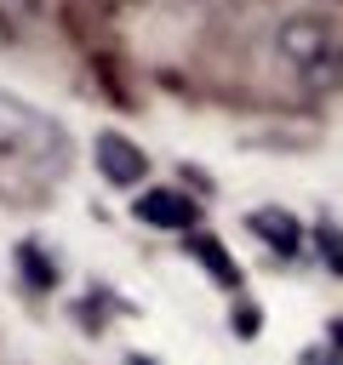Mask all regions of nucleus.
I'll return each mask as SVG.
<instances>
[{
  "label": "nucleus",
  "mask_w": 343,
  "mask_h": 365,
  "mask_svg": "<svg viewBox=\"0 0 343 365\" xmlns=\"http://www.w3.org/2000/svg\"><path fill=\"white\" fill-rule=\"evenodd\" d=\"M74 143L57 114L0 86V200L6 205H51L57 182L69 177Z\"/></svg>",
  "instance_id": "f257e3e1"
},
{
  "label": "nucleus",
  "mask_w": 343,
  "mask_h": 365,
  "mask_svg": "<svg viewBox=\"0 0 343 365\" xmlns=\"http://www.w3.org/2000/svg\"><path fill=\"white\" fill-rule=\"evenodd\" d=\"M274 63L297 91L326 97L343 86V29L320 11H292L274 23Z\"/></svg>",
  "instance_id": "f03ea898"
},
{
  "label": "nucleus",
  "mask_w": 343,
  "mask_h": 365,
  "mask_svg": "<svg viewBox=\"0 0 343 365\" xmlns=\"http://www.w3.org/2000/svg\"><path fill=\"white\" fill-rule=\"evenodd\" d=\"M97 171H103V182H114V188H137L143 177H149V160H143V148L131 143V137H120V131H97Z\"/></svg>",
  "instance_id": "7ed1b4c3"
},
{
  "label": "nucleus",
  "mask_w": 343,
  "mask_h": 365,
  "mask_svg": "<svg viewBox=\"0 0 343 365\" xmlns=\"http://www.w3.org/2000/svg\"><path fill=\"white\" fill-rule=\"evenodd\" d=\"M131 211H137L149 228H166V234H183V228L200 222V205H194L189 194H177V188H143V194L131 200Z\"/></svg>",
  "instance_id": "20e7f679"
},
{
  "label": "nucleus",
  "mask_w": 343,
  "mask_h": 365,
  "mask_svg": "<svg viewBox=\"0 0 343 365\" xmlns=\"http://www.w3.org/2000/svg\"><path fill=\"white\" fill-rule=\"evenodd\" d=\"M246 228H252L263 245H274L280 257H297V222H292V211H280V205H257V211L246 217Z\"/></svg>",
  "instance_id": "39448f33"
},
{
  "label": "nucleus",
  "mask_w": 343,
  "mask_h": 365,
  "mask_svg": "<svg viewBox=\"0 0 343 365\" xmlns=\"http://www.w3.org/2000/svg\"><path fill=\"white\" fill-rule=\"evenodd\" d=\"M194 257L212 268V279H217V285H240V268H234V257H223L212 240H194Z\"/></svg>",
  "instance_id": "423d86ee"
},
{
  "label": "nucleus",
  "mask_w": 343,
  "mask_h": 365,
  "mask_svg": "<svg viewBox=\"0 0 343 365\" xmlns=\"http://www.w3.org/2000/svg\"><path fill=\"white\" fill-rule=\"evenodd\" d=\"M314 245H320V257H326V268H332V274H343V228H332V222H320V228H314Z\"/></svg>",
  "instance_id": "0eeeda50"
},
{
  "label": "nucleus",
  "mask_w": 343,
  "mask_h": 365,
  "mask_svg": "<svg viewBox=\"0 0 343 365\" xmlns=\"http://www.w3.org/2000/svg\"><path fill=\"white\" fill-rule=\"evenodd\" d=\"M0 11H11V17H23V11H34V0H0Z\"/></svg>",
  "instance_id": "6e6552de"
},
{
  "label": "nucleus",
  "mask_w": 343,
  "mask_h": 365,
  "mask_svg": "<svg viewBox=\"0 0 343 365\" xmlns=\"http://www.w3.org/2000/svg\"><path fill=\"white\" fill-rule=\"evenodd\" d=\"M332 348H343V319H337V325H332Z\"/></svg>",
  "instance_id": "1a4fd4ad"
},
{
  "label": "nucleus",
  "mask_w": 343,
  "mask_h": 365,
  "mask_svg": "<svg viewBox=\"0 0 343 365\" xmlns=\"http://www.w3.org/2000/svg\"><path fill=\"white\" fill-rule=\"evenodd\" d=\"M126 365H154V359H126Z\"/></svg>",
  "instance_id": "9d476101"
}]
</instances>
